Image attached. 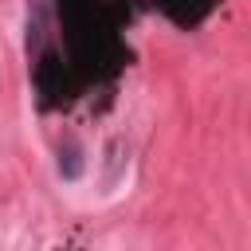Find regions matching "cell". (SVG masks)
<instances>
[{
  "instance_id": "cell-1",
  "label": "cell",
  "mask_w": 251,
  "mask_h": 251,
  "mask_svg": "<svg viewBox=\"0 0 251 251\" xmlns=\"http://www.w3.org/2000/svg\"><path fill=\"white\" fill-rule=\"evenodd\" d=\"M176 24H200L212 12V0H157Z\"/></svg>"
},
{
  "instance_id": "cell-2",
  "label": "cell",
  "mask_w": 251,
  "mask_h": 251,
  "mask_svg": "<svg viewBox=\"0 0 251 251\" xmlns=\"http://www.w3.org/2000/svg\"><path fill=\"white\" fill-rule=\"evenodd\" d=\"M59 173H63L67 180H75V176L82 173V149H78L75 137H63V141H59Z\"/></svg>"
}]
</instances>
